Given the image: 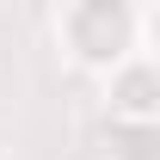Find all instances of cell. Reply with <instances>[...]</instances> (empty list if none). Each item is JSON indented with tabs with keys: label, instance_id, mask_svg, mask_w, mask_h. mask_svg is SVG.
Returning <instances> with one entry per match:
<instances>
[{
	"label": "cell",
	"instance_id": "obj_2",
	"mask_svg": "<svg viewBox=\"0 0 160 160\" xmlns=\"http://www.w3.org/2000/svg\"><path fill=\"white\" fill-rule=\"evenodd\" d=\"M105 117H136V123H160V62L154 56H129L123 68L105 74Z\"/></svg>",
	"mask_w": 160,
	"mask_h": 160
},
{
	"label": "cell",
	"instance_id": "obj_4",
	"mask_svg": "<svg viewBox=\"0 0 160 160\" xmlns=\"http://www.w3.org/2000/svg\"><path fill=\"white\" fill-rule=\"evenodd\" d=\"M136 49L160 62V0H148V6H136Z\"/></svg>",
	"mask_w": 160,
	"mask_h": 160
},
{
	"label": "cell",
	"instance_id": "obj_3",
	"mask_svg": "<svg viewBox=\"0 0 160 160\" xmlns=\"http://www.w3.org/2000/svg\"><path fill=\"white\" fill-rule=\"evenodd\" d=\"M105 160H160V123L136 117H105Z\"/></svg>",
	"mask_w": 160,
	"mask_h": 160
},
{
	"label": "cell",
	"instance_id": "obj_1",
	"mask_svg": "<svg viewBox=\"0 0 160 160\" xmlns=\"http://www.w3.org/2000/svg\"><path fill=\"white\" fill-rule=\"evenodd\" d=\"M49 25H56V49L99 80L136 56V6L123 0H68Z\"/></svg>",
	"mask_w": 160,
	"mask_h": 160
}]
</instances>
